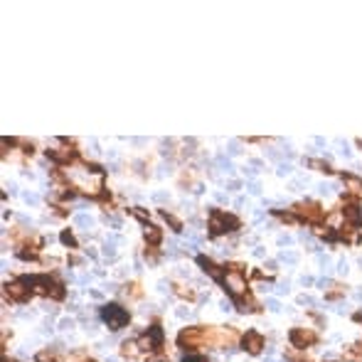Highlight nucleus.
<instances>
[{
  "label": "nucleus",
  "instance_id": "1",
  "mask_svg": "<svg viewBox=\"0 0 362 362\" xmlns=\"http://www.w3.org/2000/svg\"><path fill=\"white\" fill-rule=\"evenodd\" d=\"M101 315H104V320H106V325H109L111 330H121V328L128 323V310H123V308L116 305V303L104 305V308H101Z\"/></svg>",
  "mask_w": 362,
  "mask_h": 362
},
{
  "label": "nucleus",
  "instance_id": "2",
  "mask_svg": "<svg viewBox=\"0 0 362 362\" xmlns=\"http://www.w3.org/2000/svg\"><path fill=\"white\" fill-rule=\"evenodd\" d=\"M237 227H239V222L232 217V215H224L222 210H212V212H210V229H212V234L232 232V229H237Z\"/></svg>",
  "mask_w": 362,
  "mask_h": 362
},
{
  "label": "nucleus",
  "instance_id": "3",
  "mask_svg": "<svg viewBox=\"0 0 362 362\" xmlns=\"http://www.w3.org/2000/svg\"><path fill=\"white\" fill-rule=\"evenodd\" d=\"M160 343H163V330H160V325H153V328L148 330V335L138 340V345H141L143 350H155V348H160Z\"/></svg>",
  "mask_w": 362,
  "mask_h": 362
},
{
  "label": "nucleus",
  "instance_id": "4",
  "mask_svg": "<svg viewBox=\"0 0 362 362\" xmlns=\"http://www.w3.org/2000/svg\"><path fill=\"white\" fill-rule=\"evenodd\" d=\"M291 343H293V348H305V345L315 343V335H313L310 330H303V328H293V330H291Z\"/></svg>",
  "mask_w": 362,
  "mask_h": 362
},
{
  "label": "nucleus",
  "instance_id": "5",
  "mask_svg": "<svg viewBox=\"0 0 362 362\" xmlns=\"http://www.w3.org/2000/svg\"><path fill=\"white\" fill-rule=\"evenodd\" d=\"M244 348H246L251 355H259V353H261V348H264V338H261L259 333L249 330V333L244 335Z\"/></svg>",
  "mask_w": 362,
  "mask_h": 362
},
{
  "label": "nucleus",
  "instance_id": "6",
  "mask_svg": "<svg viewBox=\"0 0 362 362\" xmlns=\"http://www.w3.org/2000/svg\"><path fill=\"white\" fill-rule=\"evenodd\" d=\"M197 264H200V266H202V269H205V271L215 279V281H224V274L219 271V266L215 264V261H210L207 256H197Z\"/></svg>",
  "mask_w": 362,
  "mask_h": 362
},
{
  "label": "nucleus",
  "instance_id": "7",
  "mask_svg": "<svg viewBox=\"0 0 362 362\" xmlns=\"http://www.w3.org/2000/svg\"><path fill=\"white\" fill-rule=\"evenodd\" d=\"M224 284H227V286H229V291H232V293H234V296H239V293H241V291L246 289V286H244V281H241V276H239V274H227V279H224Z\"/></svg>",
  "mask_w": 362,
  "mask_h": 362
},
{
  "label": "nucleus",
  "instance_id": "8",
  "mask_svg": "<svg viewBox=\"0 0 362 362\" xmlns=\"http://www.w3.org/2000/svg\"><path fill=\"white\" fill-rule=\"evenodd\" d=\"M25 286H27L25 281H17V284H10V286H7V293H10V296H12L15 301H25V298L30 296V291H25Z\"/></svg>",
  "mask_w": 362,
  "mask_h": 362
},
{
  "label": "nucleus",
  "instance_id": "9",
  "mask_svg": "<svg viewBox=\"0 0 362 362\" xmlns=\"http://www.w3.org/2000/svg\"><path fill=\"white\" fill-rule=\"evenodd\" d=\"M343 217H345V219H350L353 224H360V222H362V212H360V207H358V205H348V207L343 210Z\"/></svg>",
  "mask_w": 362,
  "mask_h": 362
},
{
  "label": "nucleus",
  "instance_id": "10",
  "mask_svg": "<svg viewBox=\"0 0 362 362\" xmlns=\"http://www.w3.org/2000/svg\"><path fill=\"white\" fill-rule=\"evenodd\" d=\"M343 180H345V185L350 187V192L362 195V180L360 178H355V175H343Z\"/></svg>",
  "mask_w": 362,
  "mask_h": 362
},
{
  "label": "nucleus",
  "instance_id": "11",
  "mask_svg": "<svg viewBox=\"0 0 362 362\" xmlns=\"http://www.w3.org/2000/svg\"><path fill=\"white\" fill-rule=\"evenodd\" d=\"M145 239H148L150 244H158V241H160V229H158V227H148Z\"/></svg>",
  "mask_w": 362,
  "mask_h": 362
},
{
  "label": "nucleus",
  "instance_id": "12",
  "mask_svg": "<svg viewBox=\"0 0 362 362\" xmlns=\"http://www.w3.org/2000/svg\"><path fill=\"white\" fill-rule=\"evenodd\" d=\"M281 261H286V264H296L298 261V254H293V251H281V256H279Z\"/></svg>",
  "mask_w": 362,
  "mask_h": 362
},
{
  "label": "nucleus",
  "instance_id": "13",
  "mask_svg": "<svg viewBox=\"0 0 362 362\" xmlns=\"http://www.w3.org/2000/svg\"><path fill=\"white\" fill-rule=\"evenodd\" d=\"M60 239H62V244H67V246H76V241H74V237L69 234V232H62Z\"/></svg>",
  "mask_w": 362,
  "mask_h": 362
},
{
  "label": "nucleus",
  "instance_id": "14",
  "mask_svg": "<svg viewBox=\"0 0 362 362\" xmlns=\"http://www.w3.org/2000/svg\"><path fill=\"white\" fill-rule=\"evenodd\" d=\"M104 254L111 256V259L116 256V246H114V241H106V244H104Z\"/></svg>",
  "mask_w": 362,
  "mask_h": 362
},
{
  "label": "nucleus",
  "instance_id": "15",
  "mask_svg": "<svg viewBox=\"0 0 362 362\" xmlns=\"http://www.w3.org/2000/svg\"><path fill=\"white\" fill-rule=\"evenodd\" d=\"M76 224H79V227H91V224H94V219L86 217V215H79V217H76Z\"/></svg>",
  "mask_w": 362,
  "mask_h": 362
},
{
  "label": "nucleus",
  "instance_id": "16",
  "mask_svg": "<svg viewBox=\"0 0 362 362\" xmlns=\"http://www.w3.org/2000/svg\"><path fill=\"white\" fill-rule=\"evenodd\" d=\"M246 190H249L251 195H259V192H261V185H259V182H249V185H246Z\"/></svg>",
  "mask_w": 362,
  "mask_h": 362
},
{
  "label": "nucleus",
  "instance_id": "17",
  "mask_svg": "<svg viewBox=\"0 0 362 362\" xmlns=\"http://www.w3.org/2000/svg\"><path fill=\"white\" fill-rule=\"evenodd\" d=\"M276 173H279V175H289V173H291V165H289V163H281Z\"/></svg>",
  "mask_w": 362,
  "mask_h": 362
},
{
  "label": "nucleus",
  "instance_id": "18",
  "mask_svg": "<svg viewBox=\"0 0 362 362\" xmlns=\"http://www.w3.org/2000/svg\"><path fill=\"white\" fill-rule=\"evenodd\" d=\"M298 303H301V305H313V298H310V296H301Z\"/></svg>",
  "mask_w": 362,
  "mask_h": 362
},
{
  "label": "nucleus",
  "instance_id": "19",
  "mask_svg": "<svg viewBox=\"0 0 362 362\" xmlns=\"http://www.w3.org/2000/svg\"><path fill=\"white\" fill-rule=\"evenodd\" d=\"M25 202H27V205H37L40 200H37L35 195H30V192H27V195H25Z\"/></svg>",
  "mask_w": 362,
  "mask_h": 362
},
{
  "label": "nucleus",
  "instance_id": "20",
  "mask_svg": "<svg viewBox=\"0 0 362 362\" xmlns=\"http://www.w3.org/2000/svg\"><path fill=\"white\" fill-rule=\"evenodd\" d=\"M266 305H269L271 310H281V305H279V301H274V298H271V301H266Z\"/></svg>",
  "mask_w": 362,
  "mask_h": 362
},
{
  "label": "nucleus",
  "instance_id": "21",
  "mask_svg": "<svg viewBox=\"0 0 362 362\" xmlns=\"http://www.w3.org/2000/svg\"><path fill=\"white\" fill-rule=\"evenodd\" d=\"M338 271H340V274H348V261H345V259L338 264Z\"/></svg>",
  "mask_w": 362,
  "mask_h": 362
},
{
  "label": "nucleus",
  "instance_id": "22",
  "mask_svg": "<svg viewBox=\"0 0 362 362\" xmlns=\"http://www.w3.org/2000/svg\"><path fill=\"white\" fill-rule=\"evenodd\" d=\"M72 325H74V323H72V320H67V318H64V320L60 323V328H62V330H69Z\"/></svg>",
  "mask_w": 362,
  "mask_h": 362
},
{
  "label": "nucleus",
  "instance_id": "23",
  "mask_svg": "<svg viewBox=\"0 0 362 362\" xmlns=\"http://www.w3.org/2000/svg\"><path fill=\"white\" fill-rule=\"evenodd\" d=\"M133 215H136L138 219H145V217H148V215H145V212L141 210V207H136V210H133Z\"/></svg>",
  "mask_w": 362,
  "mask_h": 362
},
{
  "label": "nucleus",
  "instance_id": "24",
  "mask_svg": "<svg viewBox=\"0 0 362 362\" xmlns=\"http://www.w3.org/2000/svg\"><path fill=\"white\" fill-rule=\"evenodd\" d=\"M241 170H244V175H249V178H254V175H256V170H254V168H241Z\"/></svg>",
  "mask_w": 362,
  "mask_h": 362
},
{
  "label": "nucleus",
  "instance_id": "25",
  "mask_svg": "<svg viewBox=\"0 0 362 362\" xmlns=\"http://www.w3.org/2000/svg\"><path fill=\"white\" fill-rule=\"evenodd\" d=\"M318 192H320V195H328L330 187H328V185H318Z\"/></svg>",
  "mask_w": 362,
  "mask_h": 362
},
{
  "label": "nucleus",
  "instance_id": "26",
  "mask_svg": "<svg viewBox=\"0 0 362 362\" xmlns=\"http://www.w3.org/2000/svg\"><path fill=\"white\" fill-rule=\"evenodd\" d=\"M301 284H303V286H310V284H313V279H310V276H303V279H301Z\"/></svg>",
  "mask_w": 362,
  "mask_h": 362
},
{
  "label": "nucleus",
  "instance_id": "27",
  "mask_svg": "<svg viewBox=\"0 0 362 362\" xmlns=\"http://www.w3.org/2000/svg\"><path fill=\"white\" fill-rule=\"evenodd\" d=\"M279 293H289V284H279Z\"/></svg>",
  "mask_w": 362,
  "mask_h": 362
},
{
  "label": "nucleus",
  "instance_id": "28",
  "mask_svg": "<svg viewBox=\"0 0 362 362\" xmlns=\"http://www.w3.org/2000/svg\"><path fill=\"white\" fill-rule=\"evenodd\" d=\"M182 362H205L202 358H187V360H182Z\"/></svg>",
  "mask_w": 362,
  "mask_h": 362
},
{
  "label": "nucleus",
  "instance_id": "29",
  "mask_svg": "<svg viewBox=\"0 0 362 362\" xmlns=\"http://www.w3.org/2000/svg\"><path fill=\"white\" fill-rule=\"evenodd\" d=\"M150 362H165V360H150Z\"/></svg>",
  "mask_w": 362,
  "mask_h": 362
}]
</instances>
